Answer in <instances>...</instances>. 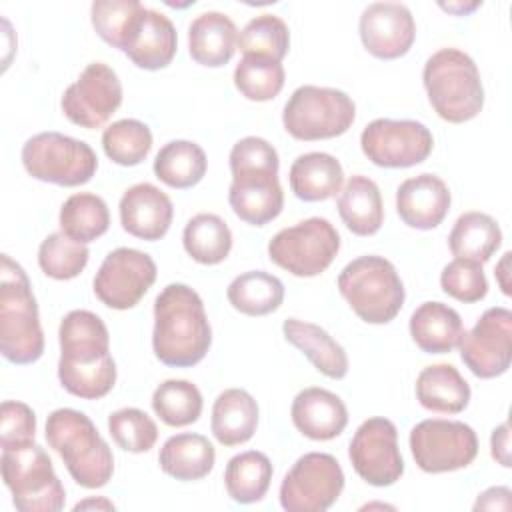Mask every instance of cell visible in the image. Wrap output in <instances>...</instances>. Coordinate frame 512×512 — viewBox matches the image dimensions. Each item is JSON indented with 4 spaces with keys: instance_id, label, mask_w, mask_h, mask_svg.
Instances as JSON below:
<instances>
[{
    "instance_id": "cell-47",
    "label": "cell",
    "mask_w": 512,
    "mask_h": 512,
    "mask_svg": "<svg viewBox=\"0 0 512 512\" xmlns=\"http://www.w3.org/2000/svg\"><path fill=\"white\" fill-rule=\"evenodd\" d=\"M510 488L508 486H492L478 494V500L474 502V510H510Z\"/></svg>"
},
{
    "instance_id": "cell-43",
    "label": "cell",
    "mask_w": 512,
    "mask_h": 512,
    "mask_svg": "<svg viewBox=\"0 0 512 512\" xmlns=\"http://www.w3.org/2000/svg\"><path fill=\"white\" fill-rule=\"evenodd\" d=\"M88 256L86 244L72 240L64 232H52L38 248V266L48 278L72 280L86 268Z\"/></svg>"
},
{
    "instance_id": "cell-26",
    "label": "cell",
    "mask_w": 512,
    "mask_h": 512,
    "mask_svg": "<svg viewBox=\"0 0 512 512\" xmlns=\"http://www.w3.org/2000/svg\"><path fill=\"white\" fill-rule=\"evenodd\" d=\"M282 332L284 338L298 348L320 374L332 380H342L348 374V356L344 348L318 324L286 318Z\"/></svg>"
},
{
    "instance_id": "cell-24",
    "label": "cell",
    "mask_w": 512,
    "mask_h": 512,
    "mask_svg": "<svg viewBox=\"0 0 512 512\" xmlns=\"http://www.w3.org/2000/svg\"><path fill=\"white\" fill-rule=\"evenodd\" d=\"M236 42V24L222 12H202L188 26V52L200 66L220 68L228 64L236 52Z\"/></svg>"
},
{
    "instance_id": "cell-45",
    "label": "cell",
    "mask_w": 512,
    "mask_h": 512,
    "mask_svg": "<svg viewBox=\"0 0 512 512\" xmlns=\"http://www.w3.org/2000/svg\"><path fill=\"white\" fill-rule=\"evenodd\" d=\"M442 290L458 302L472 304L488 294V280L484 268L476 260L454 258L440 274Z\"/></svg>"
},
{
    "instance_id": "cell-44",
    "label": "cell",
    "mask_w": 512,
    "mask_h": 512,
    "mask_svg": "<svg viewBox=\"0 0 512 512\" xmlns=\"http://www.w3.org/2000/svg\"><path fill=\"white\" fill-rule=\"evenodd\" d=\"M108 432L126 452H148L158 440L156 422L140 408H120L108 416Z\"/></svg>"
},
{
    "instance_id": "cell-22",
    "label": "cell",
    "mask_w": 512,
    "mask_h": 512,
    "mask_svg": "<svg viewBox=\"0 0 512 512\" xmlns=\"http://www.w3.org/2000/svg\"><path fill=\"white\" fill-rule=\"evenodd\" d=\"M296 430L310 440H332L348 424V410L342 398L326 388L310 386L300 390L290 406Z\"/></svg>"
},
{
    "instance_id": "cell-30",
    "label": "cell",
    "mask_w": 512,
    "mask_h": 512,
    "mask_svg": "<svg viewBox=\"0 0 512 512\" xmlns=\"http://www.w3.org/2000/svg\"><path fill=\"white\" fill-rule=\"evenodd\" d=\"M338 214L352 234H376L384 224V206L378 184L362 174L350 176L338 196Z\"/></svg>"
},
{
    "instance_id": "cell-34",
    "label": "cell",
    "mask_w": 512,
    "mask_h": 512,
    "mask_svg": "<svg viewBox=\"0 0 512 512\" xmlns=\"http://www.w3.org/2000/svg\"><path fill=\"white\" fill-rule=\"evenodd\" d=\"M272 462L264 452L246 450L232 456L224 470V486L228 496L238 504L260 502L272 480Z\"/></svg>"
},
{
    "instance_id": "cell-15",
    "label": "cell",
    "mask_w": 512,
    "mask_h": 512,
    "mask_svg": "<svg viewBox=\"0 0 512 512\" xmlns=\"http://www.w3.org/2000/svg\"><path fill=\"white\" fill-rule=\"evenodd\" d=\"M156 262L136 248H116L108 252L94 276L96 298L112 310L134 308L156 282Z\"/></svg>"
},
{
    "instance_id": "cell-7",
    "label": "cell",
    "mask_w": 512,
    "mask_h": 512,
    "mask_svg": "<svg viewBox=\"0 0 512 512\" xmlns=\"http://www.w3.org/2000/svg\"><path fill=\"white\" fill-rule=\"evenodd\" d=\"M338 290L352 312L368 324L392 322L406 298L394 264L376 254L348 262L338 274Z\"/></svg>"
},
{
    "instance_id": "cell-36",
    "label": "cell",
    "mask_w": 512,
    "mask_h": 512,
    "mask_svg": "<svg viewBox=\"0 0 512 512\" xmlns=\"http://www.w3.org/2000/svg\"><path fill=\"white\" fill-rule=\"evenodd\" d=\"M234 310L246 316H266L284 302V284L264 270H250L236 276L226 290Z\"/></svg>"
},
{
    "instance_id": "cell-31",
    "label": "cell",
    "mask_w": 512,
    "mask_h": 512,
    "mask_svg": "<svg viewBox=\"0 0 512 512\" xmlns=\"http://www.w3.org/2000/svg\"><path fill=\"white\" fill-rule=\"evenodd\" d=\"M416 400L430 412L458 414L470 402V386L456 366L432 364L416 378Z\"/></svg>"
},
{
    "instance_id": "cell-48",
    "label": "cell",
    "mask_w": 512,
    "mask_h": 512,
    "mask_svg": "<svg viewBox=\"0 0 512 512\" xmlns=\"http://www.w3.org/2000/svg\"><path fill=\"white\" fill-rule=\"evenodd\" d=\"M490 452L500 466L510 468V424L508 422H502L498 428L492 430Z\"/></svg>"
},
{
    "instance_id": "cell-38",
    "label": "cell",
    "mask_w": 512,
    "mask_h": 512,
    "mask_svg": "<svg viewBox=\"0 0 512 512\" xmlns=\"http://www.w3.org/2000/svg\"><path fill=\"white\" fill-rule=\"evenodd\" d=\"M144 10L146 6L138 0H96L90 8V20L106 44L124 52Z\"/></svg>"
},
{
    "instance_id": "cell-37",
    "label": "cell",
    "mask_w": 512,
    "mask_h": 512,
    "mask_svg": "<svg viewBox=\"0 0 512 512\" xmlns=\"http://www.w3.org/2000/svg\"><path fill=\"white\" fill-rule=\"evenodd\" d=\"M60 232L76 242L88 244L106 234L110 212L106 202L92 192L72 194L60 208Z\"/></svg>"
},
{
    "instance_id": "cell-28",
    "label": "cell",
    "mask_w": 512,
    "mask_h": 512,
    "mask_svg": "<svg viewBox=\"0 0 512 512\" xmlns=\"http://www.w3.org/2000/svg\"><path fill=\"white\" fill-rule=\"evenodd\" d=\"M258 426V404L242 388H228L218 394L212 406L210 428L222 446H240L248 442Z\"/></svg>"
},
{
    "instance_id": "cell-51",
    "label": "cell",
    "mask_w": 512,
    "mask_h": 512,
    "mask_svg": "<svg viewBox=\"0 0 512 512\" xmlns=\"http://www.w3.org/2000/svg\"><path fill=\"white\" fill-rule=\"evenodd\" d=\"M88 508H102V510H114V504L110 502V500H106V498H88V500H84V502H78L76 506H74V510L78 512V510H88Z\"/></svg>"
},
{
    "instance_id": "cell-39",
    "label": "cell",
    "mask_w": 512,
    "mask_h": 512,
    "mask_svg": "<svg viewBox=\"0 0 512 512\" xmlns=\"http://www.w3.org/2000/svg\"><path fill=\"white\" fill-rule=\"evenodd\" d=\"M202 404V394L190 380H164L152 394V410L172 428L194 424L202 414Z\"/></svg>"
},
{
    "instance_id": "cell-35",
    "label": "cell",
    "mask_w": 512,
    "mask_h": 512,
    "mask_svg": "<svg viewBox=\"0 0 512 512\" xmlns=\"http://www.w3.org/2000/svg\"><path fill=\"white\" fill-rule=\"evenodd\" d=\"M182 244L192 260L204 266H214L228 258L232 250V232L218 214L200 212L186 222Z\"/></svg>"
},
{
    "instance_id": "cell-49",
    "label": "cell",
    "mask_w": 512,
    "mask_h": 512,
    "mask_svg": "<svg viewBox=\"0 0 512 512\" xmlns=\"http://www.w3.org/2000/svg\"><path fill=\"white\" fill-rule=\"evenodd\" d=\"M510 256H512L510 252H504V254H502V260L496 264V270H494L496 280H498V286H500V290H502L506 296H510V280H508Z\"/></svg>"
},
{
    "instance_id": "cell-3",
    "label": "cell",
    "mask_w": 512,
    "mask_h": 512,
    "mask_svg": "<svg viewBox=\"0 0 512 512\" xmlns=\"http://www.w3.org/2000/svg\"><path fill=\"white\" fill-rule=\"evenodd\" d=\"M228 160L232 212L250 226H264L278 218L284 208V192L278 180L280 158L276 148L260 136H246L232 146Z\"/></svg>"
},
{
    "instance_id": "cell-10",
    "label": "cell",
    "mask_w": 512,
    "mask_h": 512,
    "mask_svg": "<svg viewBox=\"0 0 512 512\" xmlns=\"http://www.w3.org/2000/svg\"><path fill=\"white\" fill-rule=\"evenodd\" d=\"M24 170L58 186H80L92 180L98 168L96 152L84 140L60 132H40L22 146Z\"/></svg>"
},
{
    "instance_id": "cell-18",
    "label": "cell",
    "mask_w": 512,
    "mask_h": 512,
    "mask_svg": "<svg viewBox=\"0 0 512 512\" xmlns=\"http://www.w3.org/2000/svg\"><path fill=\"white\" fill-rule=\"evenodd\" d=\"M458 348L474 376H502L512 362V312L504 306L488 308L468 332H462Z\"/></svg>"
},
{
    "instance_id": "cell-46",
    "label": "cell",
    "mask_w": 512,
    "mask_h": 512,
    "mask_svg": "<svg viewBox=\"0 0 512 512\" xmlns=\"http://www.w3.org/2000/svg\"><path fill=\"white\" fill-rule=\"evenodd\" d=\"M36 436L34 410L18 400H4L0 406V446L18 448L32 444Z\"/></svg>"
},
{
    "instance_id": "cell-32",
    "label": "cell",
    "mask_w": 512,
    "mask_h": 512,
    "mask_svg": "<svg viewBox=\"0 0 512 512\" xmlns=\"http://www.w3.org/2000/svg\"><path fill=\"white\" fill-rule=\"evenodd\" d=\"M502 244L498 222L486 212H464L448 234V248L456 258L488 262Z\"/></svg>"
},
{
    "instance_id": "cell-9",
    "label": "cell",
    "mask_w": 512,
    "mask_h": 512,
    "mask_svg": "<svg viewBox=\"0 0 512 512\" xmlns=\"http://www.w3.org/2000/svg\"><path fill=\"white\" fill-rule=\"evenodd\" d=\"M354 118L356 104L346 92L314 84L296 88L282 110L284 130L304 142L336 138L352 126Z\"/></svg>"
},
{
    "instance_id": "cell-13",
    "label": "cell",
    "mask_w": 512,
    "mask_h": 512,
    "mask_svg": "<svg viewBox=\"0 0 512 512\" xmlns=\"http://www.w3.org/2000/svg\"><path fill=\"white\" fill-rule=\"evenodd\" d=\"M344 490L340 462L326 452L300 456L280 484V506L288 512H324Z\"/></svg>"
},
{
    "instance_id": "cell-11",
    "label": "cell",
    "mask_w": 512,
    "mask_h": 512,
    "mask_svg": "<svg viewBox=\"0 0 512 512\" xmlns=\"http://www.w3.org/2000/svg\"><path fill=\"white\" fill-rule=\"evenodd\" d=\"M340 250L338 230L320 216L282 228L268 242V258L298 278L322 274Z\"/></svg>"
},
{
    "instance_id": "cell-17",
    "label": "cell",
    "mask_w": 512,
    "mask_h": 512,
    "mask_svg": "<svg viewBox=\"0 0 512 512\" xmlns=\"http://www.w3.org/2000/svg\"><path fill=\"white\" fill-rule=\"evenodd\" d=\"M122 104L118 74L104 62H90L64 90L60 108L80 128H100Z\"/></svg>"
},
{
    "instance_id": "cell-23",
    "label": "cell",
    "mask_w": 512,
    "mask_h": 512,
    "mask_svg": "<svg viewBox=\"0 0 512 512\" xmlns=\"http://www.w3.org/2000/svg\"><path fill=\"white\" fill-rule=\"evenodd\" d=\"M178 48L176 28L168 16L146 8L124 54L142 70L166 68Z\"/></svg>"
},
{
    "instance_id": "cell-5",
    "label": "cell",
    "mask_w": 512,
    "mask_h": 512,
    "mask_svg": "<svg viewBox=\"0 0 512 512\" xmlns=\"http://www.w3.org/2000/svg\"><path fill=\"white\" fill-rule=\"evenodd\" d=\"M0 352L12 364H32L44 352L32 284L8 254L0 258Z\"/></svg>"
},
{
    "instance_id": "cell-42",
    "label": "cell",
    "mask_w": 512,
    "mask_h": 512,
    "mask_svg": "<svg viewBox=\"0 0 512 512\" xmlns=\"http://www.w3.org/2000/svg\"><path fill=\"white\" fill-rule=\"evenodd\" d=\"M284 66L262 56H244L234 68L236 90L252 102L274 100L284 88Z\"/></svg>"
},
{
    "instance_id": "cell-2",
    "label": "cell",
    "mask_w": 512,
    "mask_h": 512,
    "mask_svg": "<svg viewBox=\"0 0 512 512\" xmlns=\"http://www.w3.org/2000/svg\"><path fill=\"white\" fill-rule=\"evenodd\" d=\"M212 328L200 294L188 284H168L154 300V356L170 368H190L210 350Z\"/></svg>"
},
{
    "instance_id": "cell-19",
    "label": "cell",
    "mask_w": 512,
    "mask_h": 512,
    "mask_svg": "<svg viewBox=\"0 0 512 512\" xmlns=\"http://www.w3.org/2000/svg\"><path fill=\"white\" fill-rule=\"evenodd\" d=\"M358 32L364 48L380 60H396L414 44L416 22L406 4L372 2L358 22Z\"/></svg>"
},
{
    "instance_id": "cell-40",
    "label": "cell",
    "mask_w": 512,
    "mask_h": 512,
    "mask_svg": "<svg viewBox=\"0 0 512 512\" xmlns=\"http://www.w3.org/2000/svg\"><path fill=\"white\" fill-rule=\"evenodd\" d=\"M236 48H240L244 56H262L282 62L290 48L288 24L276 14H260L240 30Z\"/></svg>"
},
{
    "instance_id": "cell-33",
    "label": "cell",
    "mask_w": 512,
    "mask_h": 512,
    "mask_svg": "<svg viewBox=\"0 0 512 512\" xmlns=\"http://www.w3.org/2000/svg\"><path fill=\"white\" fill-rule=\"evenodd\" d=\"M208 168L206 152L190 140H172L164 144L154 158V176L176 190L196 186Z\"/></svg>"
},
{
    "instance_id": "cell-12",
    "label": "cell",
    "mask_w": 512,
    "mask_h": 512,
    "mask_svg": "<svg viewBox=\"0 0 512 512\" xmlns=\"http://www.w3.org/2000/svg\"><path fill=\"white\" fill-rule=\"evenodd\" d=\"M408 442L416 466L428 474L466 468L478 456L476 432L460 420H422L410 430Z\"/></svg>"
},
{
    "instance_id": "cell-20",
    "label": "cell",
    "mask_w": 512,
    "mask_h": 512,
    "mask_svg": "<svg viewBox=\"0 0 512 512\" xmlns=\"http://www.w3.org/2000/svg\"><path fill=\"white\" fill-rule=\"evenodd\" d=\"M122 228L140 240L156 242L166 236L174 218V206L166 192L150 182L130 186L118 204Z\"/></svg>"
},
{
    "instance_id": "cell-6",
    "label": "cell",
    "mask_w": 512,
    "mask_h": 512,
    "mask_svg": "<svg viewBox=\"0 0 512 512\" xmlns=\"http://www.w3.org/2000/svg\"><path fill=\"white\" fill-rule=\"evenodd\" d=\"M422 82L430 106L446 122H468L484 108V86L478 66L458 48L434 52L424 64Z\"/></svg>"
},
{
    "instance_id": "cell-21",
    "label": "cell",
    "mask_w": 512,
    "mask_h": 512,
    "mask_svg": "<svg viewBox=\"0 0 512 512\" xmlns=\"http://www.w3.org/2000/svg\"><path fill=\"white\" fill-rule=\"evenodd\" d=\"M452 204L448 184L430 172L406 178L396 190L400 220L416 230H432L442 224Z\"/></svg>"
},
{
    "instance_id": "cell-50",
    "label": "cell",
    "mask_w": 512,
    "mask_h": 512,
    "mask_svg": "<svg viewBox=\"0 0 512 512\" xmlns=\"http://www.w3.org/2000/svg\"><path fill=\"white\" fill-rule=\"evenodd\" d=\"M480 6V2H470V4H464V2H448V4H442L440 2V8L450 12V14H456V16H464L472 10H476Z\"/></svg>"
},
{
    "instance_id": "cell-27",
    "label": "cell",
    "mask_w": 512,
    "mask_h": 512,
    "mask_svg": "<svg viewBox=\"0 0 512 512\" xmlns=\"http://www.w3.org/2000/svg\"><path fill=\"white\" fill-rule=\"evenodd\" d=\"M410 336L426 354L452 352L464 332L460 314L444 302H422L410 316Z\"/></svg>"
},
{
    "instance_id": "cell-25",
    "label": "cell",
    "mask_w": 512,
    "mask_h": 512,
    "mask_svg": "<svg viewBox=\"0 0 512 512\" xmlns=\"http://www.w3.org/2000/svg\"><path fill=\"white\" fill-rule=\"evenodd\" d=\"M288 182L298 200L322 202L342 190L344 170L340 160L328 152H306L292 162Z\"/></svg>"
},
{
    "instance_id": "cell-4",
    "label": "cell",
    "mask_w": 512,
    "mask_h": 512,
    "mask_svg": "<svg viewBox=\"0 0 512 512\" xmlns=\"http://www.w3.org/2000/svg\"><path fill=\"white\" fill-rule=\"evenodd\" d=\"M46 440L78 486L94 490L110 482L114 474L112 450L84 412L54 410L46 420Z\"/></svg>"
},
{
    "instance_id": "cell-16",
    "label": "cell",
    "mask_w": 512,
    "mask_h": 512,
    "mask_svg": "<svg viewBox=\"0 0 512 512\" xmlns=\"http://www.w3.org/2000/svg\"><path fill=\"white\" fill-rule=\"evenodd\" d=\"M354 472L370 486H392L404 474V460L398 448V430L392 420L374 416L364 420L348 446Z\"/></svg>"
},
{
    "instance_id": "cell-29",
    "label": "cell",
    "mask_w": 512,
    "mask_h": 512,
    "mask_svg": "<svg viewBox=\"0 0 512 512\" xmlns=\"http://www.w3.org/2000/svg\"><path fill=\"white\" fill-rule=\"evenodd\" d=\"M216 462V450L202 434L180 432L170 436L158 454V464L164 474L192 482L210 474Z\"/></svg>"
},
{
    "instance_id": "cell-41",
    "label": "cell",
    "mask_w": 512,
    "mask_h": 512,
    "mask_svg": "<svg viewBox=\"0 0 512 512\" xmlns=\"http://www.w3.org/2000/svg\"><path fill=\"white\" fill-rule=\"evenodd\" d=\"M102 148L114 164L136 166L152 150V132L136 118H122L102 132Z\"/></svg>"
},
{
    "instance_id": "cell-1",
    "label": "cell",
    "mask_w": 512,
    "mask_h": 512,
    "mask_svg": "<svg viewBox=\"0 0 512 512\" xmlns=\"http://www.w3.org/2000/svg\"><path fill=\"white\" fill-rule=\"evenodd\" d=\"M58 340L62 388L84 400L106 396L116 384V362L104 320L90 310H70L60 322Z\"/></svg>"
},
{
    "instance_id": "cell-8",
    "label": "cell",
    "mask_w": 512,
    "mask_h": 512,
    "mask_svg": "<svg viewBox=\"0 0 512 512\" xmlns=\"http://www.w3.org/2000/svg\"><path fill=\"white\" fill-rule=\"evenodd\" d=\"M2 480L20 512H60L66 490L58 480L52 460L36 442L2 450Z\"/></svg>"
},
{
    "instance_id": "cell-14",
    "label": "cell",
    "mask_w": 512,
    "mask_h": 512,
    "mask_svg": "<svg viewBox=\"0 0 512 512\" xmlns=\"http://www.w3.org/2000/svg\"><path fill=\"white\" fill-rule=\"evenodd\" d=\"M434 146L432 132L416 120L376 118L360 134L364 156L380 168H410L422 164Z\"/></svg>"
}]
</instances>
